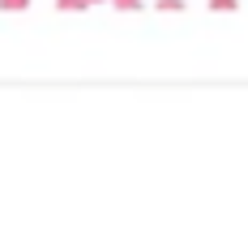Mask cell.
Here are the masks:
<instances>
[{
    "mask_svg": "<svg viewBox=\"0 0 248 236\" xmlns=\"http://www.w3.org/2000/svg\"><path fill=\"white\" fill-rule=\"evenodd\" d=\"M120 4H133V0H120Z\"/></svg>",
    "mask_w": 248,
    "mask_h": 236,
    "instance_id": "cell-1",
    "label": "cell"
}]
</instances>
